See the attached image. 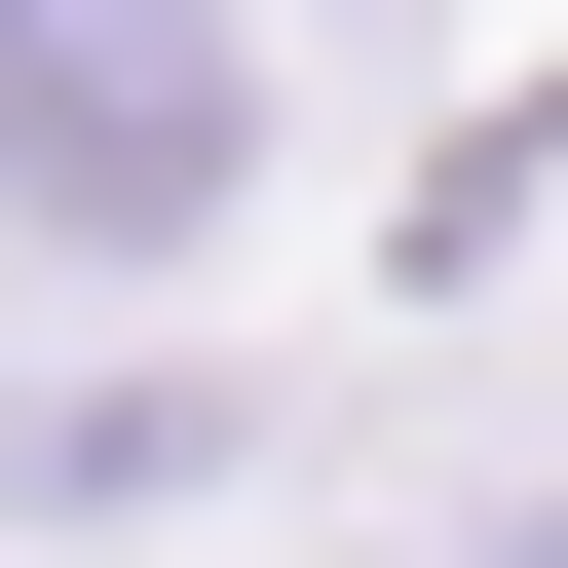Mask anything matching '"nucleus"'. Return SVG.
I'll use <instances>...</instances> for the list:
<instances>
[{
	"label": "nucleus",
	"mask_w": 568,
	"mask_h": 568,
	"mask_svg": "<svg viewBox=\"0 0 568 568\" xmlns=\"http://www.w3.org/2000/svg\"><path fill=\"white\" fill-rule=\"evenodd\" d=\"M0 190L39 227H190L227 190V0H0Z\"/></svg>",
	"instance_id": "1"
},
{
	"label": "nucleus",
	"mask_w": 568,
	"mask_h": 568,
	"mask_svg": "<svg viewBox=\"0 0 568 568\" xmlns=\"http://www.w3.org/2000/svg\"><path fill=\"white\" fill-rule=\"evenodd\" d=\"M493 568H568V493H530V530H493Z\"/></svg>",
	"instance_id": "2"
}]
</instances>
